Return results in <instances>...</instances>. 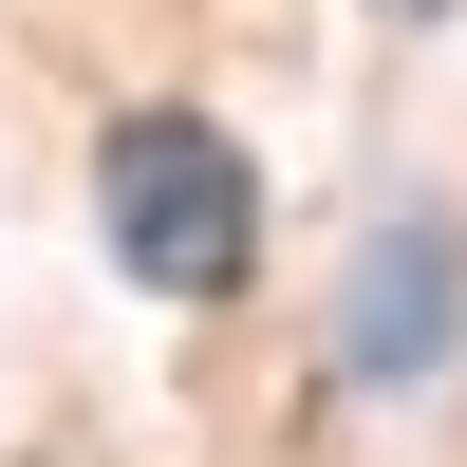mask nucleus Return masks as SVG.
Returning <instances> with one entry per match:
<instances>
[{
	"instance_id": "obj_1",
	"label": "nucleus",
	"mask_w": 467,
	"mask_h": 467,
	"mask_svg": "<svg viewBox=\"0 0 467 467\" xmlns=\"http://www.w3.org/2000/svg\"><path fill=\"white\" fill-rule=\"evenodd\" d=\"M94 224L150 299H244L262 281V169L206 112H112L94 131Z\"/></svg>"
},
{
	"instance_id": "obj_2",
	"label": "nucleus",
	"mask_w": 467,
	"mask_h": 467,
	"mask_svg": "<svg viewBox=\"0 0 467 467\" xmlns=\"http://www.w3.org/2000/svg\"><path fill=\"white\" fill-rule=\"evenodd\" d=\"M449 356H467V224L449 206H374L356 281H337V374L356 393H431Z\"/></svg>"
}]
</instances>
